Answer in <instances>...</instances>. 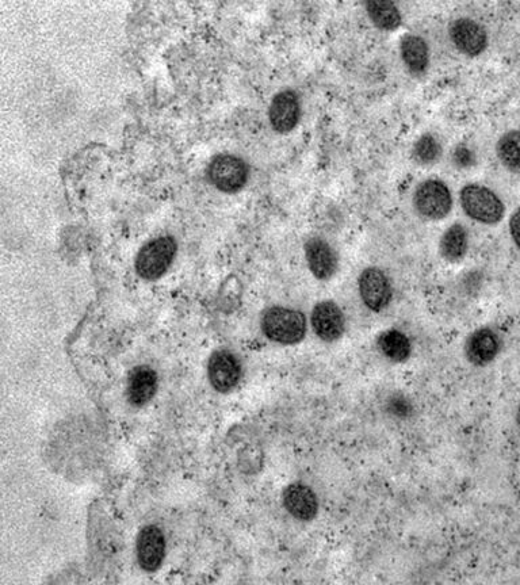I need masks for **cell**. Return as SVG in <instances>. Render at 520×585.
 I'll use <instances>...</instances> for the list:
<instances>
[{
    "label": "cell",
    "instance_id": "14",
    "mask_svg": "<svg viewBox=\"0 0 520 585\" xmlns=\"http://www.w3.org/2000/svg\"><path fill=\"white\" fill-rule=\"evenodd\" d=\"M137 561L147 572L158 571L166 556V537L158 526L149 525L140 530L136 544Z\"/></svg>",
    "mask_w": 520,
    "mask_h": 585
},
{
    "label": "cell",
    "instance_id": "4",
    "mask_svg": "<svg viewBox=\"0 0 520 585\" xmlns=\"http://www.w3.org/2000/svg\"><path fill=\"white\" fill-rule=\"evenodd\" d=\"M412 205L420 219L426 221L445 220L454 206L453 193L441 179H426L420 182L412 195Z\"/></svg>",
    "mask_w": 520,
    "mask_h": 585
},
{
    "label": "cell",
    "instance_id": "8",
    "mask_svg": "<svg viewBox=\"0 0 520 585\" xmlns=\"http://www.w3.org/2000/svg\"><path fill=\"white\" fill-rule=\"evenodd\" d=\"M311 327L316 338L324 343H335L347 331V319L343 309L334 300L316 302L311 312Z\"/></svg>",
    "mask_w": 520,
    "mask_h": 585
},
{
    "label": "cell",
    "instance_id": "17",
    "mask_svg": "<svg viewBox=\"0 0 520 585\" xmlns=\"http://www.w3.org/2000/svg\"><path fill=\"white\" fill-rule=\"evenodd\" d=\"M376 347L385 361L396 363V365L408 362L414 354L412 340L405 332L397 328L380 332L376 338Z\"/></svg>",
    "mask_w": 520,
    "mask_h": 585
},
{
    "label": "cell",
    "instance_id": "16",
    "mask_svg": "<svg viewBox=\"0 0 520 585\" xmlns=\"http://www.w3.org/2000/svg\"><path fill=\"white\" fill-rule=\"evenodd\" d=\"M400 57L405 70L420 78L427 74L431 63V52L427 41L419 34L408 33L400 40Z\"/></svg>",
    "mask_w": 520,
    "mask_h": 585
},
{
    "label": "cell",
    "instance_id": "23",
    "mask_svg": "<svg viewBox=\"0 0 520 585\" xmlns=\"http://www.w3.org/2000/svg\"><path fill=\"white\" fill-rule=\"evenodd\" d=\"M454 164L460 168H469L472 167L474 162H476V155L469 147L466 145H460L457 149H455L453 154Z\"/></svg>",
    "mask_w": 520,
    "mask_h": 585
},
{
    "label": "cell",
    "instance_id": "24",
    "mask_svg": "<svg viewBox=\"0 0 520 585\" xmlns=\"http://www.w3.org/2000/svg\"><path fill=\"white\" fill-rule=\"evenodd\" d=\"M508 231H510L512 243L520 252V206L511 214L510 221H508Z\"/></svg>",
    "mask_w": 520,
    "mask_h": 585
},
{
    "label": "cell",
    "instance_id": "19",
    "mask_svg": "<svg viewBox=\"0 0 520 585\" xmlns=\"http://www.w3.org/2000/svg\"><path fill=\"white\" fill-rule=\"evenodd\" d=\"M363 6L372 24L382 32H395L403 25V14L396 3L389 0H370Z\"/></svg>",
    "mask_w": 520,
    "mask_h": 585
},
{
    "label": "cell",
    "instance_id": "25",
    "mask_svg": "<svg viewBox=\"0 0 520 585\" xmlns=\"http://www.w3.org/2000/svg\"><path fill=\"white\" fill-rule=\"evenodd\" d=\"M516 426H518V430L520 431V404L518 405V409H516Z\"/></svg>",
    "mask_w": 520,
    "mask_h": 585
},
{
    "label": "cell",
    "instance_id": "15",
    "mask_svg": "<svg viewBox=\"0 0 520 585\" xmlns=\"http://www.w3.org/2000/svg\"><path fill=\"white\" fill-rule=\"evenodd\" d=\"M159 389V376L148 365L136 366L126 382V397L133 407H144L154 399Z\"/></svg>",
    "mask_w": 520,
    "mask_h": 585
},
{
    "label": "cell",
    "instance_id": "13",
    "mask_svg": "<svg viewBox=\"0 0 520 585\" xmlns=\"http://www.w3.org/2000/svg\"><path fill=\"white\" fill-rule=\"evenodd\" d=\"M282 506L298 522H312L320 512L319 496L304 483L286 485L282 491Z\"/></svg>",
    "mask_w": 520,
    "mask_h": 585
},
{
    "label": "cell",
    "instance_id": "7",
    "mask_svg": "<svg viewBox=\"0 0 520 585\" xmlns=\"http://www.w3.org/2000/svg\"><path fill=\"white\" fill-rule=\"evenodd\" d=\"M503 350V338L489 325L477 328L466 336L464 357L474 367H487L495 362Z\"/></svg>",
    "mask_w": 520,
    "mask_h": 585
},
{
    "label": "cell",
    "instance_id": "1",
    "mask_svg": "<svg viewBox=\"0 0 520 585\" xmlns=\"http://www.w3.org/2000/svg\"><path fill=\"white\" fill-rule=\"evenodd\" d=\"M260 328L270 342L279 346H296L307 336L308 320L298 309L275 305L262 313Z\"/></svg>",
    "mask_w": 520,
    "mask_h": 585
},
{
    "label": "cell",
    "instance_id": "6",
    "mask_svg": "<svg viewBox=\"0 0 520 585\" xmlns=\"http://www.w3.org/2000/svg\"><path fill=\"white\" fill-rule=\"evenodd\" d=\"M357 288L363 307L370 312H384L392 304V281L380 267H365L358 275Z\"/></svg>",
    "mask_w": 520,
    "mask_h": 585
},
{
    "label": "cell",
    "instance_id": "12",
    "mask_svg": "<svg viewBox=\"0 0 520 585\" xmlns=\"http://www.w3.org/2000/svg\"><path fill=\"white\" fill-rule=\"evenodd\" d=\"M206 372L214 390L228 393L242 380L243 366L240 359L231 351L219 350L210 355Z\"/></svg>",
    "mask_w": 520,
    "mask_h": 585
},
{
    "label": "cell",
    "instance_id": "18",
    "mask_svg": "<svg viewBox=\"0 0 520 585\" xmlns=\"http://www.w3.org/2000/svg\"><path fill=\"white\" fill-rule=\"evenodd\" d=\"M469 251V232L464 224H451L439 239V255L449 263H460Z\"/></svg>",
    "mask_w": 520,
    "mask_h": 585
},
{
    "label": "cell",
    "instance_id": "20",
    "mask_svg": "<svg viewBox=\"0 0 520 585\" xmlns=\"http://www.w3.org/2000/svg\"><path fill=\"white\" fill-rule=\"evenodd\" d=\"M496 155L511 174L520 175V129L508 130L496 143Z\"/></svg>",
    "mask_w": 520,
    "mask_h": 585
},
{
    "label": "cell",
    "instance_id": "11",
    "mask_svg": "<svg viewBox=\"0 0 520 585\" xmlns=\"http://www.w3.org/2000/svg\"><path fill=\"white\" fill-rule=\"evenodd\" d=\"M269 122L274 132L288 135L300 124L302 106L300 95L294 90H282L275 94L269 106Z\"/></svg>",
    "mask_w": 520,
    "mask_h": 585
},
{
    "label": "cell",
    "instance_id": "21",
    "mask_svg": "<svg viewBox=\"0 0 520 585\" xmlns=\"http://www.w3.org/2000/svg\"><path fill=\"white\" fill-rule=\"evenodd\" d=\"M442 144L432 133H424L412 147V159L419 166H432L442 158Z\"/></svg>",
    "mask_w": 520,
    "mask_h": 585
},
{
    "label": "cell",
    "instance_id": "22",
    "mask_svg": "<svg viewBox=\"0 0 520 585\" xmlns=\"http://www.w3.org/2000/svg\"><path fill=\"white\" fill-rule=\"evenodd\" d=\"M385 411L392 418L405 420L411 418L412 414H414V404L411 403L408 397L401 395V393H395V395H390L386 399Z\"/></svg>",
    "mask_w": 520,
    "mask_h": 585
},
{
    "label": "cell",
    "instance_id": "3",
    "mask_svg": "<svg viewBox=\"0 0 520 585\" xmlns=\"http://www.w3.org/2000/svg\"><path fill=\"white\" fill-rule=\"evenodd\" d=\"M178 252V243L170 235L158 236L145 243L137 252L135 267L145 281H156L170 270Z\"/></svg>",
    "mask_w": 520,
    "mask_h": 585
},
{
    "label": "cell",
    "instance_id": "5",
    "mask_svg": "<svg viewBox=\"0 0 520 585\" xmlns=\"http://www.w3.org/2000/svg\"><path fill=\"white\" fill-rule=\"evenodd\" d=\"M209 182L225 194H236L247 186L250 167L246 160L233 154L214 156L206 170Z\"/></svg>",
    "mask_w": 520,
    "mask_h": 585
},
{
    "label": "cell",
    "instance_id": "10",
    "mask_svg": "<svg viewBox=\"0 0 520 585\" xmlns=\"http://www.w3.org/2000/svg\"><path fill=\"white\" fill-rule=\"evenodd\" d=\"M305 260L313 277L320 282L331 281L339 271V254L327 239L313 236L304 244Z\"/></svg>",
    "mask_w": 520,
    "mask_h": 585
},
{
    "label": "cell",
    "instance_id": "9",
    "mask_svg": "<svg viewBox=\"0 0 520 585\" xmlns=\"http://www.w3.org/2000/svg\"><path fill=\"white\" fill-rule=\"evenodd\" d=\"M451 44L466 57H479L487 51L489 37L487 29L472 18H457L449 26Z\"/></svg>",
    "mask_w": 520,
    "mask_h": 585
},
{
    "label": "cell",
    "instance_id": "2",
    "mask_svg": "<svg viewBox=\"0 0 520 585\" xmlns=\"http://www.w3.org/2000/svg\"><path fill=\"white\" fill-rule=\"evenodd\" d=\"M460 204L470 220L489 227L502 223L506 217V205L502 197L481 183H468L462 187Z\"/></svg>",
    "mask_w": 520,
    "mask_h": 585
}]
</instances>
